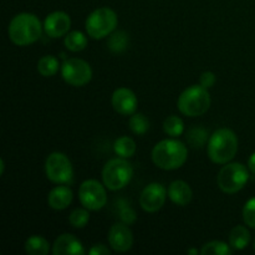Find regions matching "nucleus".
<instances>
[{
    "label": "nucleus",
    "instance_id": "7ed1b4c3",
    "mask_svg": "<svg viewBox=\"0 0 255 255\" xmlns=\"http://www.w3.org/2000/svg\"><path fill=\"white\" fill-rule=\"evenodd\" d=\"M238 152V137L231 128H219L213 132L207 143L209 159L217 164H226Z\"/></svg>",
    "mask_w": 255,
    "mask_h": 255
},
{
    "label": "nucleus",
    "instance_id": "aec40b11",
    "mask_svg": "<svg viewBox=\"0 0 255 255\" xmlns=\"http://www.w3.org/2000/svg\"><path fill=\"white\" fill-rule=\"evenodd\" d=\"M64 44L70 51L80 52L86 49L87 37L84 32L79 31V30H74V31L67 32L66 36H65Z\"/></svg>",
    "mask_w": 255,
    "mask_h": 255
},
{
    "label": "nucleus",
    "instance_id": "c756f323",
    "mask_svg": "<svg viewBox=\"0 0 255 255\" xmlns=\"http://www.w3.org/2000/svg\"><path fill=\"white\" fill-rule=\"evenodd\" d=\"M243 221L249 228L255 229V197L247 201L243 208Z\"/></svg>",
    "mask_w": 255,
    "mask_h": 255
},
{
    "label": "nucleus",
    "instance_id": "473e14b6",
    "mask_svg": "<svg viewBox=\"0 0 255 255\" xmlns=\"http://www.w3.org/2000/svg\"><path fill=\"white\" fill-rule=\"evenodd\" d=\"M248 168L249 171L252 172V173L255 174V152L253 154H252L251 157H249L248 159Z\"/></svg>",
    "mask_w": 255,
    "mask_h": 255
},
{
    "label": "nucleus",
    "instance_id": "bb28decb",
    "mask_svg": "<svg viewBox=\"0 0 255 255\" xmlns=\"http://www.w3.org/2000/svg\"><path fill=\"white\" fill-rule=\"evenodd\" d=\"M128 127L134 134L142 136V134H144L148 131L149 122L143 114H133L129 117Z\"/></svg>",
    "mask_w": 255,
    "mask_h": 255
},
{
    "label": "nucleus",
    "instance_id": "1a4fd4ad",
    "mask_svg": "<svg viewBox=\"0 0 255 255\" xmlns=\"http://www.w3.org/2000/svg\"><path fill=\"white\" fill-rule=\"evenodd\" d=\"M61 76L71 86L81 87L92 80V69L87 61L77 57L66 59L61 65Z\"/></svg>",
    "mask_w": 255,
    "mask_h": 255
},
{
    "label": "nucleus",
    "instance_id": "39448f33",
    "mask_svg": "<svg viewBox=\"0 0 255 255\" xmlns=\"http://www.w3.org/2000/svg\"><path fill=\"white\" fill-rule=\"evenodd\" d=\"M249 181V168L239 162H228L219 171L217 183L227 194L238 193Z\"/></svg>",
    "mask_w": 255,
    "mask_h": 255
},
{
    "label": "nucleus",
    "instance_id": "2f4dec72",
    "mask_svg": "<svg viewBox=\"0 0 255 255\" xmlns=\"http://www.w3.org/2000/svg\"><path fill=\"white\" fill-rule=\"evenodd\" d=\"M91 255H102V254H110V249L104 244H95L89 252Z\"/></svg>",
    "mask_w": 255,
    "mask_h": 255
},
{
    "label": "nucleus",
    "instance_id": "423d86ee",
    "mask_svg": "<svg viewBox=\"0 0 255 255\" xmlns=\"http://www.w3.org/2000/svg\"><path fill=\"white\" fill-rule=\"evenodd\" d=\"M117 22H119V17L116 12L110 7L102 6L94 10L87 16L85 27H86L87 35L91 39L100 40L112 34L116 30Z\"/></svg>",
    "mask_w": 255,
    "mask_h": 255
},
{
    "label": "nucleus",
    "instance_id": "0eeeda50",
    "mask_svg": "<svg viewBox=\"0 0 255 255\" xmlns=\"http://www.w3.org/2000/svg\"><path fill=\"white\" fill-rule=\"evenodd\" d=\"M133 176V168L127 158L117 157L107 162L102 169V182L110 191L125 188Z\"/></svg>",
    "mask_w": 255,
    "mask_h": 255
},
{
    "label": "nucleus",
    "instance_id": "c85d7f7f",
    "mask_svg": "<svg viewBox=\"0 0 255 255\" xmlns=\"http://www.w3.org/2000/svg\"><path fill=\"white\" fill-rule=\"evenodd\" d=\"M119 216L121 218V222L125 224H133L137 219L136 212L133 211L132 207H129L124 199H121L119 203Z\"/></svg>",
    "mask_w": 255,
    "mask_h": 255
},
{
    "label": "nucleus",
    "instance_id": "9d476101",
    "mask_svg": "<svg viewBox=\"0 0 255 255\" xmlns=\"http://www.w3.org/2000/svg\"><path fill=\"white\" fill-rule=\"evenodd\" d=\"M105 184L96 179H87L82 182L79 189L80 203L89 211H100L107 203V193Z\"/></svg>",
    "mask_w": 255,
    "mask_h": 255
},
{
    "label": "nucleus",
    "instance_id": "9b49d317",
    "mask_svg": "<svg viewBox=\"0 0 255 255\" xmlns=\"http://www.w3.org/2000/svg\"><path fill=\"white\" fill-rule=\"evenodd\" d=\"M167 194H168V192L166 191L163 184L157 183V182L149 183L148 186L144 187L143 191L141 192V196H139L141 208L148 213L158 212L164 206Z\"/></svg>",
    "mask_w": 255,
    "mask_h": 255
},
{
    "label": "nucleus",
    "instance_id": "c9c22d12",
    "mask_svg": "<svg viewBox=\"0 0 255 255\" xmlns=\"http://www.w3.org/2000/svg\"><path fill=\"white\" fill-rule=\"evenodd\" d=\"M254 251H255V239H254Z\"/></svg>",
    "mask_w": 255,
    "mask_h": 255
},
{
    "label": "nucleus",
    "instance_id": "393cba45",
    "mask_svg": "<svg viewBox=\"0 0 255 255\" xmlns=\"http://www.w3.org/2000/svg\"><path fill=\"white\" fill-rule=\"evenodd\" d=\"M163 129L166 132V134H168L169 137H179L182 136V133L184 132V124L183 120L178 116H168L163 122Z\"/></svg>",
    "mask_w": 255,
    "mask_h": 255
},
{
    "label": "nucleus",
    "instance_id": "f03ea898",
    "mask_svg": "<svg viewBox=\"0 0 255 255\" xmlns=\"http://www.w3.org/2000/svg\"><path fill=\"white\" fill-rule=\"evenodd\" d=\"M188 157V148L179 139H162L152 149V161L158 168L173 171L183 166Z\"/></svg>",
    "mask_w": 255,
    "mask_h": 255
},
{
    "label": "nucleus",
    "instance_id": "2eb2a0df",
    "mask_svg": "<svg viewBox=\"0 0 255 255\" xmlns=\"http://www.w3.org/2000/svg\"><path fill=\"white\" fill-rule=\"evenodd\" d=\"M52 253L55 255H84V246L74 234L65 233L57 237L52 246Z\"/></svg>",
    "mask_w": 255,
    "mask_h": 255
},
{
    "label": "nucleus",
    "instance_id": "4468645a",
    "mask_svg": "<svg viewBox=\"0 0 255 255\" xmlns=\"http://www.w3.org/2000/svg\"><path fill=\"white\" fill-rule=\"evenodd\" d=\"M71 27V19L65 11H54L46 16L44 21V30L47 36L59 39L66 36Z\"/></svg>",
    "mask_w": 255,
    "mask_h": 255
},
{
    "label": "nucleus",
    "instance_id": "ddd939ff",
    "mask_svg": "<svg viewBox=\"0 0 255 255\" xmlns=\"http://www.w3.org/2000/svg\"><path fill=\"white\" fill-rule=\"evenodd\" d=\"M111 104L115 111L122 116H131L136 112L138 100L132 90L127 87H120L115 90L111 97Z\"/></svg>",
    "mask_w": 255,
    "mask_h": 255
},
{
    "label": "nucleus",
    "instance_id": "f3484780",
    "mask_svg": "<svg viewBox=\"0 0 255 255\" xmlns=\"http://www.w3.org/2000/svg\"><path fill=\"white\" fill-rule=\"evenodd\" d=\"M168 197L174 204L184 207L191 203L193 192H192L191 186L187 182L178 179V181H174L169 184Z\"/></svg>",
    "mask_w": 255,
    "mask_h": 255
},
{
    "label": "nucleus",
    "instance_id": "f8f14e48",
    "mask_svg": "<svg viewBox=\"0 0 255 255\" xmlns=\"http://www.w3.org/2000/svg\"><path fill=\"white\" fill-rule=\"evenodd\" d=\"M110 247L117 253H126L132 248L133 234L128 224L116 223L109 231Z\"/></svg>",
    "mask_w": 255,
    "mask_h": 255
},
{
    "label": "nucleus",
    "instance_id": "6ab92c4d",
    "mask_svg": "<svg viewBox=\"0 0 255 255\" xmlns=\"http://www.w3.org/2000/svg\"><path fill=\"white\" fill-rule=\"evenodd\" d=\"M25 252L29 255H46L50 252V244L44 237L31 236L25 242Z\"/></svg>",
    "mask_w": 255,
    "mask_h": 255
},
{
    "label": "nucleus",
    "instance_id": "4be33fe9",
    "mask_svg": "<svg viewBox=\"0 0 255 255\" xmlns=\"http://www.w3.org/2000/svg\"><path fill=\"white\" fill-rule=\"evenodd\" d=\"M60 69V62L54 55H45L37 61V71L41 76L51 77L57 74Z\"/></svg>",
    "mask_w": 255,
    "mask_h": 255
},
{
    "label": "nucleus",
    "instance_id": "a878e982",
    "mask_svg": "<svg viewBox=\"0 0 255 255\" xmlns=\"http://www.w3.org/2000/svg\"><path fill=\"white\" fill-rule=\"evenodd\" d=\"M201 253L203 255H231L233 253V248L224 242L213 241L204 244Z\"/></svg>",
    "mask_w": 255,
    "mask_h": 255
},
{
    "label": "nucleus",
    "instance_id": "412c9836",
    "mask_svg": "<svg viewBox=\"0 0 255 255\" xmlns=\"http://www.w3.org/2000/svg\"><path fill=\"white\" fill-rule=\"evenodd\" d=\"M128 42V34L126 31H124V30H117V31H114L112 34L109 35L107 46L115 54H121V52H124L127 49Z\"/></svg>",
    "mask_w": 255,
    "mask_h": 255
},
{
    "label": "nucleus",
    "instance_id": "cd10ccee",
    "mask_svg": "<svg viewBox=\"0 0 255 255\" xmlns=\"http://www.w3.org/2000/svg\"><path fill=\"white\" fill-rule=\"evenodd\" d=\"M90 221V213L87 208H76L70 213L69 222L74 228H84Z\"/></svg>",
    "mask_w": 255,
    "mask_h": 255
},
{
    "label": "nucleus",
    "instance_id": "72a5a7b5",
    "mask_svg": "<svg viewBox=\"0 0 255 255\" xmlns=\"http://www.w3.org/2000/svg\"><path fill=\"white\" fill-rule=\"evenodd\" d=\"M187 253L188 254H193V255H197L199 253L198 252V249H194V248H192V249H188V251H187Z\"/></svg>",
    "mask_w": 255,
    "mask_h": 255
},
{
    "label": "nucleus",
    "instance_id": "6e6552de",
    "mask_svg": "<svg viewBox=\"0 0 255 255\" xmlns=\"http://www.w3.org/2000/svg\"><path fill=\"white\" fill-rule=\"evenodd\" d=\"M47 179L56 184H71L74 182V167L69 157L61 152H52L45 162Z\"/></svg>",
    "mask_w": 255,
    "mask_h": 255
},
{
    "label": "nucleus",
    "instance_id": "dca6fc26",
    "mask_svg": "<svg viewBox=\"0 0 255 255\" xmlns=\"http://www.w3.org/2000/svg\"><path fill=\"white\" fill-rule=\"evenodd\" d=\"M72 199H74V193L70 187H67V184H60L50 191L47 196V203L50 208L55 211H64L71 204Z\"/></svg>",
    "mask_w": 255,
    "mask_h": 255
},
{
    "label": "nucleus",
    "instance_id": "f704fd0d",
    "mask_svg": "<svg viewBox=\"0 0 255 255\" xmlns=\"http://www.w3.org/2000/svg\"><path fill=\"white\" fill-rule=\"evenodd\" d=\"M4 161H0V174H4Z\"/></svg>",
    "mask_w": 255,
    "mask_h": 255
},
{
    "label": "nucleus",
    "instance_id": "7c9ffc66",
    "mask_svg": "<svg viewBox=\"0 0 255 255\" xmlns=\"http://www.w3.org/2000/svg\"><path fill=\"white\" fill-rule=\"evenodd\" d=\"M216 75L212 71H206L201 75L199 77V85L204 87V89H211L216 84Z\"/></svg>",
    "mask_w": 255,
    "mask_h": 255
},
{
    "label": "nucleus",
    "instance_id": "5701e85b",
    "mask_svg": "<svg viewBox=\"0 0 255 255\" xmlns=\"http://www.w3.org/2000/svg\"><path fill=\"white\" fill-rule=\"evenodd\" d=\"M115 153L122 158H131L136 152V142L128 136H122L115 141Z\"/></svg>",
    "mask_w": 255,
    "mask_h": 255
},
{
    "label": "nucleus",
    "instance_id": "b1692460",
    "mask_svg": "<svg viewBox=\"0 0 255 255\" xmlns=\"http://www.w3.org/2000/svg\"><path fill=\"white\" fill-rule=\"evenodd\" d=\"M187 142L189 146L193 148H202L204 144L208 142V132L203 127H192L188 132H187Z\"/></svg>",
    "mask_w": 255,
    "mask_h": 255
},
{
    "label": "nucleus",
    "instance_id": "a211bd4d",
    "mask_svg": "<svg viewBox=\"0 0 255 255\" xmlns=\"http://www.w3.org/2000/svg\"><path fill=\"white\" fill-rule=\"evenodd\" d=\"M251 233L249 229L244 226H236L229 233V246L234 251H243L249 246Z\"/></svg>",
    "mask_w": 255,
    "mask_h": 255
},
{
    "label": "nucleus",
    "instance_id": "f257e3e1",
    "mask_svg": "<svg viewBox=\"0 0 255 255\" xmlns=\"http://www.w3.org/2000/svg\"><path fill=\"white\" fill-rule=\"evenodd\" d=\"M42 29L44 25L36 15L31 12H20L10 21L7 34L12 44L17 46H27L41 37Z\"/></svg>",
    "mask_w": 255,
    "mask_h": 255
},
{
    "label": "nucleus",
    "instance_id": "20e7f679",
    "mask_svg": "<svg viewBox=\"0 0 255 255\" xmlns=\"http://www.w3.org/2000/svg\"><path fill=\"white\" fill-rule=\"evenodd\" d=\"M211 104L208 89H204L202 85H192L179 95L177 107L184 116L198 117L208 111Z\"/></svg>",
    "mask_w": 255,
    "mask_h": 255
}]
</instances>
